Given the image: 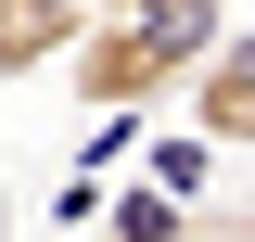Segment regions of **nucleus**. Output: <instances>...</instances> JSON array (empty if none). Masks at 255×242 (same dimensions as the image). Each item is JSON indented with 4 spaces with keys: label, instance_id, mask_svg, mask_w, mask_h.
Listing matches in <instances>:
<instances>
[{
    "label": "nucleus",
    "instance_id": "obj_1",
    "mask_svg": "<svg viewBox=\"0 0 255 242\" xmlns=\"http://www.w3.org/2000/svg\"><path fill=\"white\" fill-rule=\"evenodd\" d=\"M230 38V0H90L77 26V102L90 115H140V102L191 90V64Z\"/></svg>",
    "mask_w": 255,
    "mask_h": 242
},
{
    "label": "nucleus",
    "instance_id": "obj_2",
    "mask_svg": "<svg viewBox=\"0 0 255 242\" xmlns=\"http://www.w3.org/2000/svg\"><path fill=\"white\" fill-rule=\"evenodd\" d=\"M191 140H217V153H255V26H230L217 51L191 64Z\"/></svg>",
    "mask_w": 255,
    "mask_h": 242
},
{
    "label": "nucleus",
    "instance_id": "obj_3",
    "mask_svg": "<svg viewBox=\"0 0 255 242\" xmlns=\"http://www.w3.org/2000/svg\"><path fill=\"white\" fill-rule=\"evenodd\" d=\"M77 26H90V0H0V90L38 77V64H64Z\"/></svg>",
    "mask_w": 255,
    "mask_h": 242
},
{
    "label": "nucleus",
    "instance_id": "obj_4",
    "mask_svg": "<svg viewBox=\"0 0 255 242\" xmlns=\"http://www.w3.org/2000/svg\"><path fill=\"white\" fill-rule=\"evenodd\" d=\"M102 242H204V204L166 179H128L115 204H102Z\"/></svg>",
    "mask_w": 255,
    "mask_h": 242
},
{
    "label": "nucleus",
    "instance_id": "obj_5",
    "mask_svg": "<svg viewBox=\"0 0 255 242\" xmlns=\"http://www.w3.org/2000/svg\"><path fill=\"white\" fill-rule=\"evenodd\" d=\"M140 179H166V191H204V140H166L153 166H140Z\"/></svg>",
    "mask_w": 255,
    "mask_h": 242
}]
</instances>
